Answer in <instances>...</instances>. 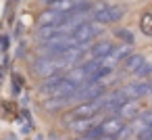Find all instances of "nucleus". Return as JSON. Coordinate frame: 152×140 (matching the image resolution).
<instances>
[{
    "label": "nucleus",
    "mask_w": 152,
    "mask_h": 140,
    "mask_svg": "<svg viewBox=\"0 0 152 140\" xmlns=\"http://www.w3.org/2000/svg\"><path fill=\"white\" fill-rule=\"evenodd\" d=\"M125 15V7L121 4H106V2H98L92 9V17L96 23L106 25V23H117L121 17Z\"/></svg>",
    "instance_id": "1"
},
{
    "label": "nucleus",
    "mask_w": 152,
    "mask_h": 140,
    "mask_svg": "<svg viewBox=\"0 0 152 140\" xmlns=\"http://www.w3.org/2000/svg\"><path fill=\"white\" fill-rule=\"evenodd\" d=\"M125 125H127V121H123V119L117 117V115H110V117H106L102 123H98L96 127H98V132H100L102 138L115 140V138H121V136H123Z\"/></svg>",
    "instance_id": "2"
},
{
    "label": "nucleus",
    "mask_w": 152,
    "mask_h": 140,
    "mask_svg": "<svg viewBox=\"0 0 152 140\" xmlns=\"http://www.w3.org/2000/svg\"><path fill=\"white\" fill-rule=\"evenodd\" d=\"M100 34V23H90V21H86V23H81L73 34H71V38L77 42V44H81V46H88L96 36Z\"/></svg>",
    "instance_id": "3"
},
{
    "label": "nucleus",
    "mask_w": 152,
    "mask_h": 140,
    "mask_svg": "<svg viewBox=\"0 0 152 140\" xmlns=\"http://www.w3.org/2000/svg\"><path fill=\"white\" fill-rule=\"evenodd\" d=\"M98 115L96 117H79V119H71V121H65V125H67V130H71V132H77V134H88L90 130H94L96 125H98Z\"/></svg>",
    "instance_id": "4"
},
{
    "label": "nucleus",
    "mask_w": 152,
    "mask_h": 140,
    "mask_svg": "<svg viewBox=\"0 0 152 140\" xmlns=\"http://www.w3.org/2000/svg\"><path fill=\"white\" fill-rule=\"evenodd\" d=\"M140 113H142L140 100H125V102L117 109V117H121L123 121H133Z\"/></svg>",
    "instance_id": "5"
},
{
    "label": "nucleus",
    "mask_w": 152,
    "mask_h": 140,
    "mask_svg": "<svg viewBox=\"0 0 152 140\" xmlns=\"http://www.w3.org/2000/svg\"><path fill=\"white\" fill-rule=\"evenodd\" d=\"M67 17H71V15H63V13H56V11L48 9L46 13L40 15V27H58Z\"/></svg>",
    "instance_id": "6"
},
{
    "label": "nucleus",
    "mask_w": 152,
    "mask_h": 140,
    "mask_svg": "<svg viewBox=\"0 0 152 140\" xmlns=\"http://www.w3.org/2000/svg\"><path fill=\"white\" fill-rule=\"evenodd\" d=\"M113 48H115V46H113V42L102 40V42H98V44H94V46L90 48V57H92V61H98V59L106 57V55H108Z\"/></svg>",
    "instance_id": "7"
},
{
    "label": "nucleus",
    "mask_w": 152,
    "mask_h": 140,
    "mask_svg": "<svg viewBox=\"0 0 152 140\" xmlns=\"http://www.w3.org/2000/svg\"><path fill=\"white\" fill-rule=\"evenodd\" d=\"M121 67H123L125 71L135 73V71H140V69L144 67V57H142V55H129V57L121 63Z\"/></svg>",
    "instance_id": "8"
},
{
    "label": "nucleus",
    "mask_w": 152,
    "mask_h": 140,
    "mask_svg": "<svg viewBox=\"0 0 152 140\" xmlns=\"http://www.w3.org/2000/svg\"><path fill=\"white\" fill-rule=\"evenodd\" d=\"M140 32L144 36H152V13H144L140 17Z\"/></svg>",
    "instance_id": "9"
},
{
    "label": "nucleus",
    "mask_w": 152,
    "mask_h": 140,
    "mask_svg": "<svg viewBox=\"0 0 152 140\" xmlns=\"http://www.w3.org/2000/svg\"><path fill=\"white\" fill-rule=\"evenodd\" d=\"M115 36H117L123 44H127V46H131V44H133V34H131L129 29H117V32H115Z\"/></svg>",
    "instance_id": "10"
},
{
    "label": "nucleus",
    "mask_w": 152,
    "mask_h": 140,
    "mask_svg": "<svg viewBox=\"0 0 152 140\" xmlns=\"http://www.w3.org/2000/svg\"><path fill=\"white\" fill-rule=\"evenodd\" d=\"M135 75H140L142 80H146V84H152V65H144L140 71H135Z\"/></svg>",
    "instance_id": "11"
},
{
    "label": "nucleus",
    "mask_w": 152,
    "mask_h": 140,
    "mask_svg": "<svg viewBox=\"0 0 152 140\" xmlns=\"http://www.w3.org/2000/svg\"><path fill=\"white\" fill-rule=\"evenodd\" d=\"M77 140H92V138H88V136H81V138H77Z\"/></svg>",
    "instance_id": "12"
},
{
    "label": "nucleus",
    "mask_w": 152,
    "mask_h": 140,
    "mask_svg": "<svg viewBox=\"0 0 152 140\" xmlns=\"http://www.w3.org/2000/svg\"><path fill=\"white\" fill-rule=\"evenodd\" d=\"M148 94H150V96H152V84H150V90H148Z\"/></svg>",
    "instance_id": "13"
}]
</instances>
